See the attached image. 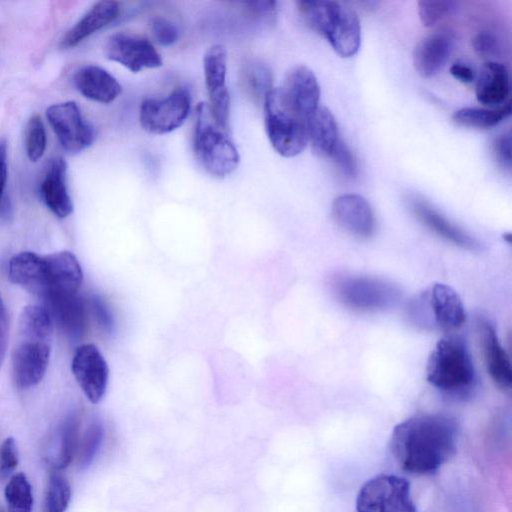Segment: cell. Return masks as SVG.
<instances>
[{"label":"cell","instance_id":"5b68a950","mask_svg":"<svg viewBox=\"0 0 512 512\" xmlns=\"http://www.w3.org/2000/svg\"><path fill=\"white\" fill-rule=\"evenodd\" d=\"M407 316L419 328L447 334L461 328L467 317L459 294L444 283H434L417 295L407 307Z\"/></svg>","mask_w":512,"mask_h":512},{"label":"cell","instance_id":"7c38bea8","mask_svg":"<svg viewBox=\"0 0 512 512\" xmlns=\"http://www.w3.org/2000/svg\"><path fill=\"white\" fill-rule=\"evenodd\" d=\"M205 85L213 117L224 129L227 128L230 109V96L226 85L227 51L221 44L208 48L203 57Z\"/></svg>","mask_w":512,"mask_h":512},{"label":"cell","instance_id":"b9f144b4","mask_svg":"<svg viewBox=\"0 0 512 512\" xmlns=\"http://www.w3.org/2000/svg\"><path fill=\"white\" fill-rule=\"evenodd\" d=\"M492 153L496 162L508 172L511 171V132L498 135L492 142Z\"/></svg>","mask_w":512,"mask_h":512},{"label":"cell","instance_id":"d6986e66","mask_svg":"<svg viewBox=\"0 0 512 512\" xmlns=\"http://www.w3.org/2000/svg\"><path fill=\"white\" fill-rule=\"evenodd\" d=\"M47 264V291L43 299L77 295L82 284L81 265L74 254L61 251L45 256Z\"/></svg>","mask_w":512,"mask_h":512},{"label":"cell","instance_id":"9a60e30c","mask_svg":"<svg viewBox=\"0 0 512 512\" xmlns=\"http://www.w3.org/2000/svg\"><path fill=\"white\" fill-rule=\"evenodd\" d=\"M279 89L288 104L308 122L320 100V87L313 71L304 65L294 66Z\"/></svg>","mask_w":512,"mask_h":512},{"label":"cell","instance_id":"1f68e13d","mask_svg":"<svg viewBox=\"0 0 512 512\" xmlns=\"http://www.w3.org/2000/svg\"><path fill=\"white\" fill-rule=\"evenodd\" d=\"M244 83L250 94L263 101L273 89V74L270 67L261 61H253L244 69Z\"/></svg>","mask_w":512,"mask_h":512},{"label":"cell","instance_id":"ee69618b","mask_svg":"<svg viewBox=\"0 0 512 512\" xmlns=\"http://www.w3.org/2000/svg\"><path fill=\"white\" fill-rule=\"evenodd\" d=\"M8 343V318L5 305L0 296V367L4 361Z\"/></svg>","mask_w":512,"mask_h":512},{"label":"cell","instance_id":"d590c367","mask_svg":"<svg viewBox=\"0 0 512 512\" xmlns=\"http://www.w3.org/2000/svg\"><path fill=\"white\" fill-rule=\"evenodd\" d=\"M103 427L97 420L90 423L82 440L79 465L86 468L93 461L103 439Z\"/></svg>","mask_w":512,"mask_h":512},{"label":"cell","instance_id":"7a4b0ae2","mask_svg":"<svg viewBox=\"0 0 512 512\" xmlns=\"http://www.w3.org/2000/svg\"><path fill=\"white\" fill-rule=\"evenodd\" d=\"M426 380L443 394L466 398L477 386L474 363L462 337L454 333L435 344L426 364Z\"/></svg>","mask_w":512,"mask_h":512},{"label":"cell","instance_id":"e575fe53","mask_svg":"<svg viewBox=\"0 0 512 512\" xmlns=\"http://www.w3.org/2000/svg\"><path fill=\"white\" fill-rule=\"evenodd\" d=\"M457 3L453 1H419L418 14L425 27H433L453 13Z\"/></svg>","mask_w":512,"mask_h":512},{"label":"cell","instance_id":"484cf974","mask_svg":"<svg viewBox=\"0 0 512 512\" xmlns=\"http://www.w3.org/2000/svg\"><path fill=\"white\" fill-rule=\"evenodd\" d=\"M335 117L329 109L319 106L308 120V142L318 157H329L339 141Z\"/></svg>","mask_w":512,"mask_h":512},{"label":"cell","instance_id":"7bdbcfd3","mask_svg":"<svg viewBox=\"0 0 512 512\" xmlns=\"http://www.w3.org/2000/svg\"><path fill=\"white\" fill-rule=\"evenodd\" d=\"M450 74L458 81L469 84L476 80L477 74L472 66L465 62H455L449 69Z\"/></svg>","mask_w":512,"mask_h":512},{"label":"cell","instance_id":"d4e9b609","mask_svg":"<svg viewBox=\"0 0 512 512\" xmlns=\"http://www.w3.org/2000/svg\"><path fill=\"white\" fill-rule=\"evenodd\" d=\"M477 100L489 107L509 102L510 78L506 66L497 61H487L476 77Z\"/></svg>","mask_w":512,"mask_h":512},{"label":"cell","instance_id":"ffe728a7","mask_svg":"<svg viewBox=\"0 0 512 512\" xmlns=\"http://www.w3.org/2000/svg\"><path fill=\"white\" fill-rule=\"evenodd\" d=\"M453 45V36L446 31L435 32L418 42L412 54L417 73L423 78L437 74L447 62Z\"/></svg>","mask_w":512,"mask_h":512},{"label":"cell","instance_id":"d6a6232c","mask_svg":"<svg viewBox=\"0 0 512 512\" xmlns=\"http://www.w3.org/2000/svg\"><path fill=\"white\" fill-rule=\"evenodd\" d=\"M71 499V488L68 480L54 470L48 480L45 496L44 512H65Z\"/></svg>","mask_w":512,"mask_h":512},{"label":"cell","instance_id":"8d00e7d4","mask_svg":"<svg viewBox=\"0 0 512 512\" xmlns=\"http://www.w3.org/2000/svg\"><path fill=\"white\" fill-rule=\"evenodd\" d=\"M337 170L346 178L353 179L358 175V163L355 155L341 139L337 142L329 156Z\"/></svg>","mask_w":512,"mask_h":512},{"label":"cell","instance_id":"cb8c5ba5","mask_svg":"<svg viewBox=\"0 0 512 512\" xmlns=\"http://www.w3.org/2000/svg\"><path fill=\"white\" fill-rule=\"evenodd\" d=\"M120 13V5L116 1L106 0L95 3L81 19L70 28L61 40L63 49H70L95 32L113 22Z\"/></svg>","mask_w":512,"mask_h":512},{"label":"cell","instance_id":"7402d4cb","mask_svg":"<svg viewBox=\"0 0 512 512\" xmlns=\"http://www.w3.org/2000/svg\"><path fill=\"white\" fill-rule=\"evenodd\" d=\"M8 275L14 284L39 297L45 296L48 277L45 256L30 251L14 255L9 261Z\"/></svg>","mask_w":512,"mask_h":512},{"label":"cell","instance_id":"74e56055","mask_svg":"<svg viewBox=\"0 0 512 512\" xmlns=\"http://www.w3.org/2000/svg\"><path fill=\"white\" fill-rule=\"evenodd\" d=\"M151 33L155 41L162 46H171L179 40L178 26L168 18L155 17L151 22Z\"/></svg>","mask_w":512,"mask_h":512},{"label":"cell","instance_id":"60d3db41","mask_svg":"<svg viewBox=\"0 0 512 512\" xmlns=\"http://www.w3.org/2000/svg\"><path fill=\"white\" fill-rule=\"evenodd\" d=\"M18 454L15 441L8 437L0 446V479H6L17 467Z\"/></svg>","mask_w":512,"mask_h":512},{"label":"cell","instance_id":"30bf717a","mask_svg":"<svg viewBox=\"0 0 512 512\" xmlns=\"http://www.w3.org/2000/svg\"><path fill=\"white\" fill-rule=\"evenodd\" d=\"M46 116L61 146L67 152L79 153L94 142V128L83 117L76 102L53 104L48 107Z\"/></svg>","mask_w":512,"mask_h":512},{"label":"cell","instance_id":"6da1fadb","mask_svg":"<svg viewBox=\"0 0 512 512\" xmlns=\"http://www.w3.org/2000/svg\"><path fill=\"white\" fill-rule=\"evenodd\" d=\"M457 439L458 426L450 416L439 413L418 414L394 427L389 448L403 471L428 475L453 457Z\"/></svg>","mask_w":512,"mask_h":512},{"label":"cell","instance_id":"83f0119b","mask_svg":"<svg viewBox=\"0 0 512 512\" xmlns=\"http://www.w3.org/2000/svg\"><path fill=\"white\" fill-rule=\"evenodd\" d=\"M79 433V419L74 413L68 415L59 427L56 442L51 444L47 456L54 470L66 468L75 453Z\"/></svg>","mask_w":512,"mask_h":512},{"label":"cell","instance_id":"5bb4252c","mask_svg":"<svg viewBox=\"0 0 512 512\" xmlns=\"http://www.w3.org/2000/svg\"><path fill=\"white\" fill-rule=\"evenodd\" d=\"M413 216L427 229L447 242L466 250H478L479 242L470 233L455 224L423 198L411 195L406 200Z\"/></svg>","mask_w":512,"mask_h":512},{"label":"cell","instance_id":"ab89813d","mask_svg":"<svg viewBox=\"0 0 512 512\" xmlns=\"http://www.w3.org/2000/svg\"><path fill=\"white\" fill-rule=\"evenodd\" d=\"M240 4L244 13L253 19L272 23L277 16V3L275 1H252Z\"/></svg>","mask_w":512,"mask_h":512},{"label":"cell","instance_id":"603a6c76","mask_svg":"<svg viewBox=\"0 0 512 512\" xmlns=\"http://www.w3.org/2000/svg\"><path fill=\"white\" fill-rule=\"evenodd\" d=\"M73 83L84 97L103 104L113 102L122 92L117 79L96 65L78 69L73 76Z\"/></svg>","mask_w":512,"mask_h":512},{"label":"cell","instance_id":"3957f363","mask_svg":"<svg viewBox=\"0 0 512 512\" xmlns=\"http://www.w3.org/2000/svg\"><path fill=\"white\" fill-rule=\"evenodd\" d=\"M193 148L198 162L213 177L229 176L239 165L240 155L236 146L205 102H200L196 108Z\"/></svg>","mask_w":512,"mask_h":512},{"label":"cell","instance_id":"9c48e42d","mask_svg":"<svg viewBox=\"0 0 512 512\" xmlns=\"http://www.w3.org/2000/svg\"><path fill=\"white\" fill-rule=\"evenodd\" d=\"M191 109V96L185 87H177L164 98H146L139 107L142 128L155 135L181 127Z\"/></svg>","mask_w":512,"mask_h":512},{"label":"cell","instance_id":"f1b7e54d","mask_svg":"<svg viewBox=\"0 0 512 512\" xmlns=\"http://www.w3.org/2000/svg\"><path fill=\"white\" fill-rule=\"evenodd\" d=\"M511 114V102L497 109L465 107L454 112L453 122L462 127L487 129L498 125Z\"/></svg>","mask_w":512,"mask_h":512},{"label":"cell","instance_id":"f35d334b","mask_svg":"<svg viewBox=\"0 0 512 512\" xmlns=\"http://www.w3.org/2000/svg\"><path fill=\"white\" fill-rule=\"evenodd\" d=\"M472 45L475 52L483 58H489L488 61H493L492 58L500 54V42L489 31H482L476 34L472 40Z\"/></svg>","mask_w":512,"mask_h":512},{"label":"cell","instance_id":"bcb514c9","mask_svg":"<svg viewBox=\"0 0 512 512\" xmlns=\"http://www.w3.org/2000/svg\"><path fill=\"white\" fill-rule=\"evenodd\" d=\"M93 309H94V312H95L99 322L103 326L107 327L110 324L109 315H108L105 307L103 306L102 302L99 299L95 298L93 300Z\"/></svg>","mask_w":512,"mask_h":512},{"label":"cell","instance_id":"4fadbf2b","mask_svg":"<svg viewBox=\"0 0 512 512\" xmlns=\"http://www.w3.org/2000/svg\"><path fill=\"white\" fill-rule=\"evenodd\" d=\"M71 370L88 400L98 403L106 392L109 368L97 346L91 343L79 346L74 353Z\"/></svg>","mask_w":512,"mask_h":512},{"label":"cell","instance_id":"8fae6325","mask_svg":"<svg viewBox=\"0 0 512 512\" xmlns=\"http://www.w3.org/2000/svg\"><path fill=\"white\" fill-rule=\"evenodd\" d=\"M105 56L133 73L155 69L163 60L153 43L146 37L128 32L111 35L104 47Z\"/></svg>","mask_w":512,"mask_h":512},{"label":"cell","instance_id":"e0dca14e","mask_svg":"<svg viewBox=\"0 0 512 512\" xmlns=\"http://www.w3.org/2000/svg\"><path fill=\"white\" fill-rule=\"evenodd\" d=\"M477 333L487 373L499 389L509 391L512 385L511 362L493 324L485 318H479Z\"/></svg>","mask_w":512,"mask_h":512},{"label":"cell","instance_id":"4316f807","mask_svg":"<svg viewBox=\"0 0 512 512\" xmlns=\"http://www.w3.org/2000/svg\"><path fill=\"white\" fill-rule=\"evenodd\" d=\"M46 302L48 311L67 335L78 338L84 333L87 324L86 310L78 295L56 296Z\"/></svg>","mask_w":512,"mask_h":512},{"label":"cell","instance_id":"836d02e7","mask_svg":"<svg viewBox=\"0 0 512 512\" xmlns=\"http://www.w3.org/2000/svg\"><path fill=\"white\" fill-rule=\"evenodd\" d=\"M25 150L28 158L36 162L44 155L46 149V131L41 118L32 116L25 128Z\"/></svg>","mask_w":512,"mask_h":512},{"label":"cell","instance_id":"8992f818","mask_svg":"<svg viewBox=\"0 0 512 512\" xmlns=\"http://www.w3.org/2000/svg\"><path fill=\"white\" fill-rule=\"evenodd\" d=\"M264 124L273 149L291 158L308 144V122L285 100L279 87L273 88L263 100Z\"/></svg>","mask_w":512,"mask_h":512},{"label":"cell","instance_id":"f6af8a7d","mask_svg":"<svg viewBox=\"0 0 512 512\" xmlns=\"http://www.w3.org/2000/svg\"><path fill=\"white\" fill-rule=\"evenodd\" d=\"M8 178L7 164V143L4 139L0 140V203L4 194Z\"/></svg>","mask_w":512,"mask_h":512},{"label":"cell","instance_id":"ac0fdd59","mask_svg":"<svg viewBox=\"0 0 512 512\" xmlns=\"http://www.w3.org/2000/svg\"><path fill=\"white\" fill-rule=\"evenodd\" d=\"M323 36L341 57L355 55L361 42V26L356 12L336 2Z\"/></svg>","mask_w":512,"mask_h":512},{"label":"cell","instance_id":"2e32d148","mask_svg":"<svg viewBox=\"0 0 512 512\" xmlns=\"http://www.w3.org/2000/svg\"><path fill=\"white\" fill-rule=\"evenodd\" d=\"M334 221L346 232L359 238L371 237L376 229V219L369 202L359 194H342L331 206Z\"/></svg>","mask_w":512,"mask_h":512},{"label":"cell","instance_id":"ba28073f","mask_svg":"<svg viewBox=\"0 0 512 512\" xmlns=\"http://www.w3.org/2000/svg\"><path fill=\"white\" fill-rule=\"evenodd\" d=\"M357 512H417L411 497L410 483L390 474L377 475L366 481L356 498Z\"/></svg>","mask_w":512,"mask_h":512},{"label":"cell","instance_id":"4dcf8cb0","mask_svg":"<svg viewBox=\"0 0 512 512\" xmlns=\"http://www.w3.org/2000/svg\"><path fill=\"white\" fill-rule=\"evenodd\" d=\"M335 3L336 1H298L296 5L304 23L323 36Z\"/></svg>","mask_w":512,"mask_h":512},{"label":"cell","instance_id":"7dc6e473","mask_svg":"<svg viewBox=\"0 0 512 512\" xmlns=\"http://www.w3.org/2000/svg\"><path fill=\"white\" fill-rule=\"evenodd\" d=\"M0 512H2V510L0 509Z\"/></svg>","mask_w":512,"mask_h":512},{"label":"cell","instance_id":"52a82bcc","mask_svg":"<svg viewBox=\"0 0 512 512\" xmlns=\"http://www.w3.org/2000/svg\"><path fill=\"white\" fill-rule=\"evenodd\" d=\"M52 331L19 327V341L12 356L15 384L21 389L37 385L48 367Z\"/></svg>","mask_w":512,"mask_h":512},{"label":"cell","instance_id":"277c9868","mask_svg":"<svg viewBox=\"0 0 512 512\" xmlns=\"http://www.w3.org/2000/svg\"><path fill=\"white\" fill-rule=\"evenodd\" d=\"M327 284L338 302L356 312L383 311L401 299L400 288L379 277L336 272L329 276Z\"/></svg>","mask_w":512,"mask_h":512},{"label":"cell","instance_id":"44dd1931","mask_svg":"<svg viewBox=\"0 0 512 512\" xmlns=\"http://www.w3.org/2000/svg\"><path fill=\"white\" fill-rule=\"evenodd\" d=\"M65 161L54 158L50 161L40 183V195L49 210L59 218H66L73 211L72 199L66 185Z\"/></svg>","mask_w":512,"mask_h":512},{"label":"cell","instance_id":"f546056e","mask_svg":"<svg viewBox=\"0 0 512 512\" xmlns=\"http://www.w3.org/2000/svg\"><path fill=\"white\" fill-rule=\"evenodd\" d=\"M5 498L8 512H32V488L24 473L11 477L5 488Z\"/></svg>","mask_w":512,"mask_h":512}]
</instances>
